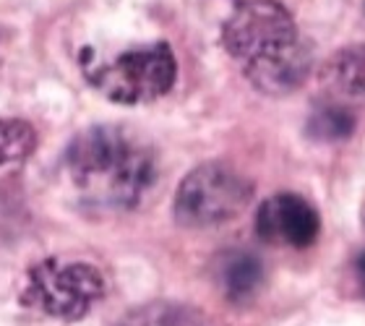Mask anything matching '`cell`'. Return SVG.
<instances>
[{
    "label": "cell",
    "instance_id": "obj_11",
    "mask_svg": "<svg viewBox=\"0 0 365 326\" xmlns=\"http://www.w3.org/2000/svg\"><path fill=\"white\" fill-rule=\"evenodd\" d=\"M352 131H355L352 113L334 102H324L308 121V133L319 141H342V138L352 136Z\"/></svg>",
    "mask_w": 365,
    "mask_h": 326
},
{
    "label": "cell",
    "instance_id": "obj_5",
    "mask_svg": "<svg viewBox=\"0 0 365 326\" xmlns=\"http://www.w3.org/2000/svg\"><path fill=\"white\" fill-rule=\"evenodd\" d=\"M105 295V277L81 261H42L29 272L24 303L61 321H78Z\"/></svg>",
    "mask_w": 365,
    "mask_h": 326
},
{
    "label": "cell",
    "instance_id": "obj_4",
    "mask_svg": "<svg viewBox=\"0 0 365 326\" xmlns=\"http://www.w3.org/2000/svg\"><path fill=\"white\" fill-rule=\"evenodd\" d=\"M253 185L225 162H206L190 170L175 193V220L182 228L204 230L235 220L248 209Z\"/></svg>",
    "mask_w": 365,
    "mask_h": 326
},
{
    "label": "cell",
    "instance_id": "obj_9",
    "mask_svg": "<svg viewBox=\"0 0 365 326\" xmlns=\"http://www.w3.org/2000/svg\"><path fill=\"white\" fill-rule=\"evenodd\" d=\"M115 326H206V319L190 305L154 300L128 311Z\"/></svg>",
    "mask_w": 365,
    "mask_h": 326
},
{
    "label": "cell",
    "instance_id": "obj_12",
    "mask_svg": "<svg viewBox=\"0 0 365 326\" xmlns=\"http://www.w3.org/2000/svg\"><path fill=\"white\" fill-rule=\"evenodd\" d=\"M358 277H360V285H363V290H365V253L358 258Z\"/></svg>",
    "mask_w": 365,
    "mask_h": 326
},
{
    "label": "cell",
    "instance_id": "obj_10",
    "mask_svg": "<svg viewBox=\"0 0 365 326\" xmlns=\"http://www.w3.org/2000/svg\"><path fill=\"white\" fill-rule=\"evenodd\" d=\"M37 149V131L26 121L6 118L0 121V167L24 162Z\"/></svg>",
    "mask_w": 365,
    "mask_h": 326
},
{
    "label": "cell",
    "instance_id": "obj_6",
    "mask_svg": "<svg viewBox=\"0 0 365 326\" xmlns=\"http://www.w3.org/2000/svg\"><path fill=\"white\" fill-rule=\"evenodd\" d=\"M321 233V217L308 198L297 193H277L256 212V235L264 243L308 248Z\"/></svg>",
    "mask_w": 365,
    "mask_h": 326
},
{
    "label": "cell",
    "instance_id": "obj_3",
    "mask_svg": "<svg viewBox=\"0 0 365 326\" xmlns=\"http://www.w3.org/2000/svg\"><path fill=\"white\" fill-rule=\"evenodd\" d=\"M81 68L94 89L118 105H144L165 97L178 78L175 53L168 42L136 47L113 61L94 58L89 47L81 53Z\"/></svg>",
    "mask_w": 365,
    "mask_h": 326
},
{
    "label": "cell",
    "instance_id": "obj_7",
    "mask_svg": "<svg viewBox=\"0 0 365 326\" xmlns=\"http://www.w3.org/2000/svg\"><path fill=\"white\" fill-rule=\"evenodd\" d=\"M321 83L329 102L342 107H365V42L342 47L327 61L321 71Z\"/></svg>",
    "mask_w": 365,
    "mask_h": 326
},
{
    "label": "cell",
    "instance_id": "obj_1",
    "mask_svg": "<svg viewBox=\"0 0 365 326\" xmlns=\"http://www.w3.org/2000/svg\"><path fill=\"white\" fill-rule=\"evenodd\" d=\"M222 45L245 78L269 97H284L311 73V45L277 0H243L222 26Z\"/></svg>",
    "mask_w": 365,
    "mask_h": 326
},
{
    "label": "cell",
    "instance_id": "obj_8",
    "mask_svg": "<svg viewBox=\"0 0 365 326\" xmlns=\"http://www.w3.org/2000/svg\"><path fill=\"white\" fill-rule=\"evenodd\" d=\"M217 280L227 300L245 303L251 300L264 285V266L261 258L248 250H230L217 264Z\"/></svg>",
    "mask_w": 365,
    "mask_h": 326
},
{
    "label": "cell",
    "instance_id": "obj_2",
    "mask_svg": "<svg viewBox=\"0 0 365 326\" xmlns=\"http://www.w3.org/2000/svg\"><path fill=\"white\" fill-rule=\"evenodd\" d=\"M66 170L78 198L99 212H125L157 180V154L123 126H91L66 149Z\"/></svg>",
    "mask_w": 365,
    "mask_h": 326
}]
</instances>
